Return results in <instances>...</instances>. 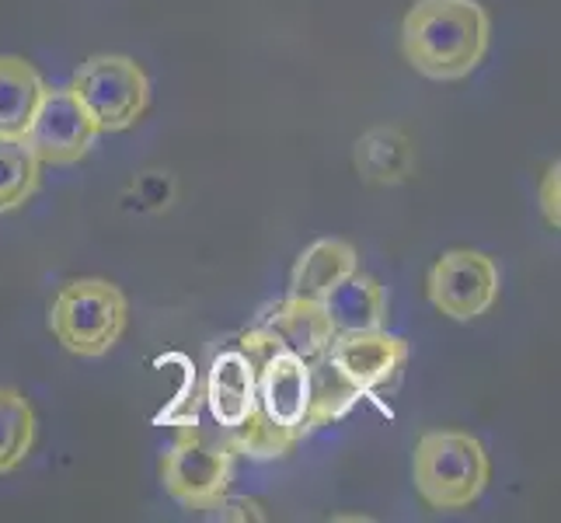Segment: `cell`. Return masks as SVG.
Instances as JSON below:
<instances>
[{
    "label": "cell",
    "instance_id": "cell-1",
    "mask_svg": "<svg viewBox=\"0 0 561 523\" xmlns=\"http://www.w3.org/2000/svg\"><path fill=\"white\" fill-rule=\"evenodd\" d=\"M492 46V18L478 0H415L401 22V53L430 81H463Z\"/></svg>",
    "mask_w": 561,
    "mask_h": 523
},
{
    "label": "cell",
    "instance_id": "cell-2",
    "mask_svg": "<svg viewBox=\"0 0 561 523\" xmlns=\"http://www.w3.org/2000/svg\"><path fill=\"white\" fill-rule=\"evenodd\" d=\"M259 336V384H255V425L238 447L241 457L273 461L286 457L311 433V371L307 360L286 349L276 336L255 325Z\"/></svg>",
    "mask_w": 561,
    "mask_h": 523
},
{
    "label": "cell",
    "instance_id": "cell-3",
    "mask_svg": "<svg viewBox=\"0 0 561 523\" xmlns=\"http://www.w3.org/2000/svg\"><path fill=\"white\" fill-rule=\"evenodd\" d=\"M492 461L485 443L463 430L422 433L412 454L415 492L430 510H468L489 489Z\"/></svg>",
    "mask_w": 561,
    "mask_h": 523
},
{
    "label": "cell",
    "instance_id": "cell-4",
    "mask_svg": "<svg viewBox=\"0 0 561 523\" xmlns=\"http://www.w3.org/2000/svg\"><path fill=\"white\" fill-rule=\"evenodd\" d=\"M129 321V300L115 283L102 276H81L60 286L49 304V332L67 353L99 360L123 339Z\"/></svg>",
    "mask_w": 561,
    "mask_h": 523
},
{
    "label": "cell",
    "instance_id": "cell-5",
    "mask_svg": "<svg viewBox=\"0 0 561 523\" xmlns=\"http://www.w3.org/2000/svg\"><path fill=\"white\" fill-rule=\"evenodd\" d=\"M99 133H123L137 126L150 109V77L123 53H99L73 70L67 84Z\"/></svg>",
    "mask_w": 561,
    "mask_h": 523
},
{
    "label": "cell",
    "instance_id": "cell-6",
    "mask_svg": "<svg viewBox=\"0 0 561 523\" xmlns=\"http://www.w3.org/2000/svg\"><path fill=\"white\" fill-rule=\"evenodd\" d=\"M234 451L217 433V440L199 430V422L179 425L175 443L161 457V486L188 513H206L230 489Z\"/></svg>",
    "mask_w": 561,
    "mask_h": 523
},
{
    "label": "cell",
    "instance_id": "cell-7",
    "mask_svg": "<svg viewBox=\"0 0 561 523\" xmlns=\"http://www.w3.org/2000/svg\"><path fill=\"white\" fill-rule=\"evenodd\" d=\"M255 384H259V336L248 328L244 336L227 342L209 363L206 374V405L217 422V433L238 454L255 425Z\"/></svg>",
    "mask_w": 561,
    "mask_h": 523
},
{
    "label": "cell",
    "instance_id": "cell-8",
    "mask_svg": "<svg viewBox=\"0 0 561 523\" xmlns=\"http://www.w3.org/2000/svg\"><path fill=\"white\" fill-rule=\"evenodd\" d=\"M425 297L450 321H474L499 300V265L474 248L443 251L425 273Z\"/></svg>",
    "mask_w": 561,
    "mask_h": 523
},
{
    "label": "cell",
    "instance_id": "cell-9",
    "mask_svg": "<svg viewBox=\"0 0 561 523\" xmlns=\"http://www.w3.org/2000/svg\"><path fill=\"white\" fill-rule=\"evenodd\" d=\"M99 140V126L88 115V109L77 102L70 88H49L38 102L32 126L25 133V144L35 150L43 164H77Z\"/></svg>",
    "mask_w": 561,
    "mask_h": 523
},
{
    "label": "cell",
    "instance_id": "cell-10",
    "mask_svg": "<svg viewBox=\"0 0 561 523\" xmlns=\"http://www.w3.org/2000/svg\"><path fill=\"white\" fill-rule=\"evenodd\" d=\"M324 356L332 360V366L345 380L359 387L363 398H370L398 380L401 366L409 363V342L401 336H391L387 328H377V332H335Z\"/></svg>",
    "mask_w": 561,
    "mask_h": 523
},
{
    "label": "cell",
    "instance_id": "cell-11",
    "mask_svg": "<svg viewBox=\"0 0 561 523\" xmlns=\"http://www.w3.org/2000/svg\"><path fill=\"white\" fill-rule=\"evenodd\" d=\"M259 328H265L268 336H276L286 349H294L304 360L321 356L335 336L332 321L324 315V304L304 300V297H286L273 307H265Z\"/></svg>",
    "mask_w": 561,
    "mask_h": 523
},
{
    "label": "cell",
    "instance_id": "cell-12",
    "mask_svg": "<svg viewBox=\"0 0 561 523\" xmlns=\"http://www.w3.org/2000/svg\"><path fill=\"white\" fill-rule=\"evenodd\" d=\"M359 269L356 248L342 238H321L307 245L289 273V294L286 297H304V300H324L332 289L353 276Z\"/></svg>",
    "mask_w": 561,
    "mask_h": 523
},
{
    "label": "cell",
    "instance_id": "cell-13",
    "mask_svg": "<svg viewBox=\"0 0 561 523\" xmlns=\"http://www.w3.org/2000/svg\"><path fill=\"white\" fill-rule=\"evenodd\" d=\"M353 164L363 182L401 185L415 174V144L398 126H374L356 140Z\"/></svg>",
    "mask_w": 561,
    "mask_h": 523
},
{
    "label": "cell",
    "instance_id": "cell-14",
    "mask_svg": "<svg viewBox=\"0 0 561 523\" xmlns=\"http://www.w3.org/2000/svg\"><path fill=\"white\" fill-rule=\"evenodd\" d=\"M321 304L335 332H377V328H387V318H391L380 280L359 273V269L345 276Z\"/></svg>",
    "mask_w": 561,
    "mask_h": 523
},
{
    "label": "cell",
    "instance_id": "cell-15",
    "mask_svg": "<svg viewBox=\"0 0 561 523\" xmlns=\"http://www.w3.org/2000/svg\"><path fill=\"white\" fill-rule=\"evenodd\" d=\"M46 81L25 56H0V137H25Z\"/></svg>",
    "mask_w": 561,
    "mask_h": 523
},
{
    "label": "cell",
    "instance_id": "cell-16",
    "mask_svg": "<svg viewBox=\"0 0 561 523\" xmlns=\"http://www.w3.org/2000/svg\"><path fill=\"white\" fill-rule=\"evenodd\" d=\"M38 436L32 401L11 384H0V475L18 471L28 461Z\"/></svg>",
    "mask_w": 561,
    "mask_h": 523
},
{
    "label": "cell",
    "instance_id": "cell-17",
    "mask_svg": "<svg viewBox=\"0 0 561 523\" xmlns=\"http://www.w3.org/2000/svg\"><path fill=\"white\" fill-rule=\"evenodd\" d=\"M43 185V161L25 137H0V213L22 209Z\"/></svg>",
    "mask_w": 561,
    "mask_h": 523
},
{
    "label": "cell",
    "instance_id": "cell-18",
    "mask_svg": "<svg viewBox=\"0 0 561 523\" xmlns=\"http://www.w3.org/2000/svg\"><path fill=\"white\" fill-rule=\"evenodd\" d=\"M307 371H311V416H307V425H311V433H314L321 425L350 416L363 395H359V387H353L335 371L332 360L324 353L307 360Z\"/></svg>",
    "mask_w": 561,
    "mask_h": 523
},
{
    "label": "cell",
    "instance_id": "cell-19",
    "mask_svg": "<svg viewBox=\"0 0 561 523\" xmlns=\"http://www.w3.org/2000/svg\"><path fill=\"white\" fill-rule=\"evenodd\" d=\"M203 516H209V520H255V523H262L268 513H265L262 502L244 499V496H230V489H227Z\"/></svg>",
    "mask_w": 561,
    "mask_h": 523
},
{
    "label": "cell",
    "instance_id": "cell-20",
    "mask_svg": "<svg viewBox=\"0 0 561 523\" xmlns=\"http://www.w3.org/2000/svg\"><path fill=\"white\" fill-rule=\"evenodd\" d=\"M540 213H545V220L554 230L561 227V168H558V161L545 171V179H540Z\"/></svg>",
    "mask_w": 561,
    "mask_h": 523
}]
</instances>
